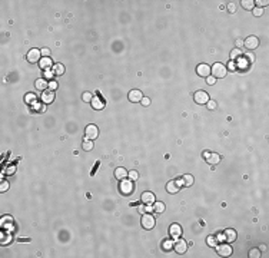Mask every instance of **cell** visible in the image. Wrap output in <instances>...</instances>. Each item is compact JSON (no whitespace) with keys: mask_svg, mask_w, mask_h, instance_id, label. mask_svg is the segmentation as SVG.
Instances as JSON below:
<instances>
[{"mask_svg":"<svg viewBox=\"0 0 269 258\" xmlns=\"http://www.w3.org/2000/svg\"><path fill=\"white\" fill-rule=\"evenodd\" d=\"M211 73H212L213 78H218V79H222L226 76V73H228V68H226L223 63H219V62H216V63H213V66L211 68Z\"/></svg>","mask_w":269,"mask_h":258,"instance_id":"6da1fadb","label":"cell"},{"mask_svg":"<svg viewBox=\"0 0 269 258\" xmlns=\"http://www.w3.org/2000/svg\"><path fill=\"white\" fill-rule=\"evenodd\" d=\"M119 191L120 194L123 195H132L134 191V187H133V181L130 179H123L120 181V185H119Z\"/></svg>","mask_w":269,"mask_h":258,"instance_id":"7a4b0ae2","label":"cell"},{"mask_svg":"<svg viewBox=\"0 0 269 258\" xmlns=\"http://www.w3.org/2000/svg\"><path fill=\"white\" fill-rule=\"evenodd\" d=\"M140 224H142V227L145 228V230H152V228L155 227L156 221H155V218H153V215H150L149 212H145V214L142 215Z\"/></svg>","mask_w":269,"mask_h":258,"instance_id":"3957f363","label":"cell"},{"mask_svg":"<svg viewBox=\"0 0 269 258\" xmlns=\"http://www.w3.org/2000/svg\"><path fill=\"white\" fill-rule=\"evenodd\" d=\"M26 59H27V62H30V63L40 62L42 60V50L40 49H36V48L30 49L29 53H27V56H26Z\"/></svg>","mask_w":269,"mask_h":258,"instance_id":"277c9868","label":"cell"},{"mask_svg":"<svg viewBox=\"0 0 269 258\" xmlns=\"http://www.w3.org/2000/svg\"><path fill=\"white\" fill-rule=\"evenodd\" d=\"M203 158H205V161L208 163H211V165H218V163L221 162V155H219V153H215V152H209V151L203 152Z\"/></svg>","mask_w":269,"mask_h":258,"instance_id":"5b68a950","label":"cell"},{"mask_svg":"<svg viewBox=\"0 0 269 258\" xmlns=\"http://www.w3.org/2000/svg\"><path fill=\"white\" fill-rule=\"evenodd\" d=\"M84 135H86V139L94 141L99 136V129L96 125H88L84 129Z\"/></svg>","mask_w":269,"mask_h":258,"instance_id":"8992f818","label":"cell"},{"mask_svg":"<svg viewBox=\"0 0 269 258\" xmlns=\"http://www.w3.org/2000/svg\"><path fill=\"white\" fill-rule=\"evenodd\" d=\"M232 247L229 244H221L216 245V252H218L219 257H231L232 255Z\"/></svg>","mask_w":269,"mask_h":258,"instance_id":"52a82bcc","label":"cell"},{"mask_svg":"<svg viewBox=\"0 0 269 258\" xmlns=\"http://www.w3.org/2000/svg\"><path fill=\"white\" fill-rule=\"evenodd\" d=\"M193 101H195L198 105H206L208 101H209V95L205 90H198V92H195V95H193Z\"/></svg>","mask_w":269,"mask_h":258,"instance_id":"ba28073f","label":"cell"},{"mask_svg":"<svg viewBox=\"0 0 269 258\" xmlns=\"http://www.w3.org/2000/svg\"><path fill=\"white\" fill-rule=\"evenodd\" d=\"M243 46H245L248 50H255V49H258V46H259V39L256 38V36H249V38H246L245 40H243Z\"/></svg>","mask_w":269,"mask_h":258,"instance_id":"9c48e42d","label":"cell"},{"mask_svg":"<svg viewBox=\"0 0 269 258\" xmlns=\"http://www.w3.org/2000/svg\"><path fill=\"white\" fill-rule=\"evenodd\" d=\"M188 245H189L188 242L185 240H182V238H178V241L173 242V248H175V251L178 254H185L188 251Z\"/></svg>","mask_w":269,"mask_h":258,"instance_id":"30bf717a","label":"cell"},{"mask_svg":"<svg viewBox=\"0 0 269 258\" xmlns=\"http://www.w3.org/2000/svg\"><path fill=\"white\" fill-rule=\"evenodd\" d=\"M196 73H198L200 78H208V76H211V66L206 63H200L198 64V68H196Z\"/></svg>","mask_w":269,"mask_h":258,"instance_id":"8fae6325","label":"cell"},{"mask_svg":"<svg viewBox=\"0 0 269 258\" xmlns=\"http://www.w3.org/2000/svg\"><path fill=\"white\" fill-rule=\"evenodd\" d=\"M128 98H129V101H130L132 103H138V102H140L142 99H143V95H142L140 90H138V89H133V90L129 92Z\"/></svg>","mask_w":269,"mask_h":258,"instance_id":"7c38bea8","label":"cell"},{"mask_svg":"<svg viewBox=\"0 0 269 258\" xmlns=\"http://www.w3.org/2000/svg\"><path fill=\"white\" fill-rule=\"evenodd\" d=\"M236 237H238V234H236V231L232 230V228H228V230L223 231V238H225L226 242H235Z\"/></svg>","mask_w":269,"mask_h":258,"instance_id":"4fadbf2b","label":"cell"},{"mask_svg":"<svg viewBox=\"0 0 269 258\" xmlns=\"http://www.w3.org/2000/svg\"><path fill=\"white\" fill-rule=\"evenodd\" d=\"M169 234H170V237H173V238H180V235H182V227L179 224H172L170 227H169Z\"/></svg>","mask_w":269,"mask_h":258,"instance_id":"5bb4252c","label":"cell"},{"mask_svg":"<svg viewBox=\"0 0 269 258\" xmlns=\"http://www.w3.org/2000/svg\"><path fill=\"white\" fill-rule=\"evenodd\" d=\"M155 194L153 192H143L142 194V197H140V201L143 202V204H146V205H150V204H153L155 202Z\"/></svg>","mask_w":269,"mask_h":258,"instance_id":"9a60e30c","label":"cell"},{"mask_svg":"<svg viewBox=\"0 0 269 258\" xmlns=\"http://www.w3.org/2000/svg\"><path fill=\"white\" fill-rule=\"evenodd\" d=\"M176 182L179 183V187H192V183H193V177L192 175H189V173H186V175H183V177L180 178V179H178Z\"/></svg>","mask_w":269,"mask_h":258,"instance_id":"2e32d148","label":"cell"},{"mask_svg":"<svg viewBox=\"0 0 269 258\" xmlns=\"http://www.w3.org/2000/svg\"><path fill=\"white\" fill-rule=\"evenodd\" d=\"M128 175H129V172L124 169L123 167H119V168H116V169H114V178H116V179H119V181L126 179V178H128Z\"/></svg>","mask_w":269,"mask_h":258,"instance_id":"e0dca14e","label":"cell"},{"mask_svg":"<svg viewBox=\"0 0 269 258\" xmlns=\"http://www.w3.org/2000/svg\"><path fill=\"white\" fill-rule=\"evenodd\" d=\"M179 189H180V187H179V183L176 182V181H169V182L166 183V191H168L169 194H178Z\"/></svg>","mask_w":269,"mask_h":258,"instance_id":"ac0fdd59","label":"cell"},{"mask_svg":"<svg viewBox=\"0 0 269 258\" xmlns=\"http://www.w3.org/2000/svg\"><path fill=\"white\" fill-rule=\"evenodd\" d=\"M92 108L96 109V111H100V109L104 108V103L103 101L100 99V96H93V99H92Z\"/></svg>","mask_w":269,"mask_h":258,"instance_id":"d6986e66","label":"cell"},{"mask_svg":"<svg viewBox=\"0 0 269 258\" xmlns=\"http://www.w3.org/2000/svg\"><path fill=\"white\" fill-rule=\"evenodd\" d=\"M34 86H36L37 90L43 92L44 89H49V82H47L44 78H40V79H37V80L34 82Z\"/></svg>","mask_w":269,"mask_h":258,"instance_id":"ffe728a7","label":"cell"},{"mask_svg":"<svg viewBox=\"0 0 269 258\" xmlns=\"http://www.w3.org/2000/svg\"><path fill=\"white\" fill-rule=\"evenodd\" d=\"M53 101H54V92H52V90L43 92V95H42V102L43 103H52Z\"/></svg>","mask_w":269,"mask_h":258,"instance_id":"44dd1931","label":"cell"},{"mask_svg":"<svg viewBox=\"0 0 269 258\" xmlns=\"http://www.w3.org/2000/svg\"><path fill=\"white\" fill-rule=\"evenodd\" d=\"M40 68L44 69V70H49L50 68H53V60L50 58H42V60L39 62Z\"/></svg>","mask_w":269,"mask_h":258,"instance_id":"7402d4cb","label":"cell"},{"mask_svg":"<svg viewBox=\"0 0 269 258\" xmlns=\"http://www.w3.org/2000/svg\"><path fill=\"white\" fill-rule=\"evenodd\" d=\"M241 6H242L245 10H253L255 2H253V0H242V2H241Z\"/></svg>","mask_w":269,"mask_h":258,"instance_id":"603a6c76","label":"cell"},{"mask_svg":"<svg viewBox=\"0 0 269 258\" xmlns=\"http://www.w3.org/2000/svg\"><path fill=\"white\" fill-rule=\"evenodd\" d=\"M53 73L57 76H62L64 73V66L62 63H54L53 64Z\"/></svg>","mask_w":269,"mask_h":258,"instance_id":"cb8c5ba5","label":"cell"},{"mask_svg":"<svg viewBox=\"0 0 269 258\" xmlns=\"http://www.w3.org/2000/svg\"><path fill=\"white\" fill-rule=\"evenodd\" d=\"M153 211H155L156 214H162L163 211H165V204L163 202H160V201H158V202H153Z\"/></svg>","mask_w":269,"mask_h":258,"instance_id":"d4e9b609","label":"cell"},{"mask_svg":"<svg viewBox=\"0 0 269 258\" xmlns=\"http://www.w3.org/2000/svg\"><path fill=\"white\" fill-rule=\"evenodd\" d=\"M12 241V235L9 232H2V240H0V244L2 245H7Z\"/></svg>","mask_w":269,"mask_h":258,"instance_id":"484cf974","label":"cell"},{"mask_svg":"<svg viewBox=\"0 0 269 258\" xmlns=\"http://www.w3.org/2000/svg\"><path fill=\"white\" fill-rule=\"evenodd\" d=\"M172 248H173V241L172 240H165L162 242V250L163 251H170Z\"/></svg>","mask_w":269,"mask_h":258,"instance_id":"4316f807","label":"cell"},{"mask_svg":"<svg viewBox=\"0 0 269 258\" xmlns=\"http://www.w3.org/2000/svg\"><path fill=\"white\" fill-rule=\"evenodd\" d=\"M24 102L29 103V105H34V102H36V95H34V93H27V95L24 96Z\"/></svg>","mask_w":269,"mask_h":258,"instance_id":"83f0119b","label":"cell"},{"mask_svg":"<svg viewBox=\"0 0 269 258\" xmlns=\"http://www.w3.org/2000/svg\"><path fill=\"white\" fill-rule=\"evenodd\" d=\"M82 146H83V149L84 151H92L93 149V141H90V139H84L83 141V143H82Z\"/></svg>","mask_w":269,"mask_h":258,"instance_id":"f1b7e54d","label":"cell"},{"mask_svg":"<svg viewBox=\"0 0 269 258\" xmlns=\"http://www.w3.org/2000/svg\"><path fill=\"white\" fill-rule=\"evenodd\" d=\"M206 242H208L209 247H212V248H215L216 245H218V241H216V238L213 237V235H209V237L206 238Z\"/></svg>","mask_w":269,"mask_h":258,"instance_id":"f546056e","label":"cell"},{"mask_svg":"<svg viewBox=\"0 0 269 258\" xmlns=\"http://www.w3.org/2000/svg\"><path fill=\"white\" fill-rule=\"evenodd\" d=\"M249 257L251 258H259L261 257V250H258V248H252V250L249 251Z\"/></svg>","mask_w":269,"mask_h":258,"instance_id":"4dcf8cb0","label":"cell"},{"mask_svg":"<svg viewBox=\"0 0 269 258\" xmlns=\"http://www.w3.org/2000/svg\"><path fill=\"white\" fill-rule=\"evenodd\" d=\"M82 99H83V102L89 103V102H92V99H93V95H92L90 92H84L83 95H82Z\"/></svg>","mask_w":269,"mask_h":258,"instance_id":"1f68e13d","label":"cell"},{"mask_svg":"<svg viewBox=\"0 0 269 258\" xmlns=\"http://www.w3.org/2000/svg\"><path fill=\"white\" fill-rule=\"evenodd\" d=\"M241 54H242L241 49H233V50L231 52V59H232V60H235V59L241 58Z\"/></svg>","mask_w":269,"mask_h":258,"instance_id":"d6a6232c","label":"cell"},{"mask_svg":"<svg viewBox=\"0 0 269 258\" xmlns=\"http://www.w3.org/2000/svg\"><path fill=\"white\" fill-rule=\"evenodd\" d=\"M32 106H33V111H36V112H44L46 111V106L43 103H34Z\"/></svg>","mask_w":269,"mask_h":258,"instance_id":"836d02e7","label":"cell"},{"mask_svg":"<svg viewBox=\"0 0 269 258\" xmlns=\"http://www.w3.org/2000/svg\"><path fill=\"white\" fill-rule=\"evenodd\" d=\"M9 188H10L9 182H7V181H2V183H0V192H6Z\"/></svg>","mask_w":269,"mask_h":258,"instance_id":"e575fe53","label":"cell"},{"mask_svg":"<svg viewBox=\"0 0 269 258\" xmlns=\"http://www.w3.org/2000/svg\"><path fill=\"white\" fill-rule=\"evenodd\" d=\"M128 177H129V179L130 181H136L139 178V173H138V171H130Z\"/></svg>","mask_w":269,"mask_h":258,"instance_id":"d590c367","label":"cell"},{"mask_svg":"<svg viewBox=\"0 0 269 258\" xmlns=\"http://www.w3.org/2000/svg\"><path fill=\"white\" fill-rule=\"evenodd\" d=\"M57 86H59V83H57L56 80H50V82H49V90L54 92L57 89Z\"/></svg>","mask_w":269,"mask_h":258,"instance_id":"8d00e7d4","label":"cell"},{"mask_svg":"<svg viewBox=\"0 0 269 258\" xmlns=\"http://www.w3.org/2000/svg\"><path fill=\"white\" fill-rule=\"evenodd\" d=\"M253 14H255L256 17H261L263 14V9H261V7H253Z\"/></svg>","mask_w":269,"mask_h":258,"instance_id":"74e56055","label":"cell"},{"mask_svg":"<svg viewBox=\"0 0 269 258\" xmlns=\"http://www.w3.org/2000/svg\"><path fill=\"white\" fill-rule=\"evenodd\" d=\"M206 106H208V109H211V111H213V109H216V102L215 101H211V99H209L208 101V103H206Z\"/></svg>","mask_w":269,"mask_h":258,"instance_id":"f35d334b","label":"cell"},{"mask_svg":"<svg viewBox=\"0 0 269 258\" xmlns=\"http://www.w3.org/2000/svg\"><path fill=\"white\" fill-rule=\"evenodd\" d=\"M42 56H43V58H50V49L49 48L42 49Z\"/></svg>","mask_w":269,"mask_h":258,"instance_id":"ab89813d","label":"cell"},{"mask_svg":"<svg viewBox=\"0 0 269 258\" xmlns=\"http://www.w3.org/2000/svg\"><path fill=\"white\" fill-rule=\"evenodd\" d=\"M14 172H16V167H14V165H10V167L6 168V173H7V175H13Z\"/></svg>","mask_w":269,"mask_h":258,"instance_id":"60d3db41","label":"cell"},{"mask_svg":"<svg viewBox=\"0 0 269 258\" xmlns=\"http://www.w3.org/2000/svg\"><path fill=\"white\" fill-rule=\"evenodd\" d=\"M255 3L258 4V7H261V9H262V7L268 6L269 2H268V0H258V2H255Z\"/></svg>","mask_w":269,"mask_h":258,"instance_id":"b9f144b4","label":"cell"},{"mask_svg":"<svg viewBox=\"0 0 269 258\" xmlns=\"http://www.w3.org/2000/svg\"><path fill=\"white\" fill-rule=\"evenodd\" d=\"M228 10L231 12V13H235L236 12V3H229L228 4Z\"/></svg>","mask_w":269,"mask_h":258,"instance_id":"7bdbcfd3","label":"cell"},{"mask_svg":"<svg viewBox=\"0 0 269 258\" xmlns=\"http://www.w3.org/2000/svg\"><path fill=\"white\" fill-rule=\"evenodd\" d=\"M140 102H142V105H143V106H149V105H150V99L143 96V99H142Z\"/></svg>","mask_w":269,"mask_h":258,"instance_id":"ee69618b","label":"cell"},{"mask_svg":"<svg viewBox=\"0 0 269 258\" xmlns=\"http://www.w3.org/2000/svg\"><path fill=\"white\" fill-rule=\"evenodd\" d=\"M206 83H208V85H215V78H213V76H208V78H206Z\"/></svg>","mask_w":269,"mask_h":258,"instance_id":"f6af8a7d","label":"cell"},{"mask_svg":"<svg viewBox=\"0 0 269 258\" xmlns=\"http://www.w3.org/2000/svg\"><path fill=\"white\" fill-rule=\"evenodd\" d=\"M246 59H248V62H251V63H252V62H255V56H253L252 53H246Z\"/></svg>","mask_w":269,"mask_h":258,"instance_id":"bcb514c9","label":"cell"},{"mask_svg":"<svg viewBox=\"0 0 269 258\" xmlns=\"http://www.w3.org/2000/svg\"><path fill=\"white\" fill-rule=\"evenodd\" d=\"M52 76H54V73H53V72H50V70H46V72H44V78L50 79Z\"/></svg>","mask_w":269,"mask_h":258,"instance_id":"7dc6e473","label":"cell"},{"mask_svg":"<svg viewBox=\"0 0 269 258\" xmlns=\"http://www.w3.org/2000/svg\"><path fill=\"white\" fill-rule=\"evenodd\" d=\"M235 44H236V49H239L241 46H243V40H241V39H236Z\"/></svg>","mask_w":269,"mask_h":258,"instance_id":"c3c4849f","label":"cell"}]
</instances>
